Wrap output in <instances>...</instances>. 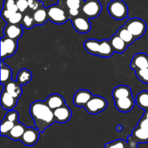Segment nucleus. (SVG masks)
Masks as SVG:
<instances>
[{"mask_svg":"<svg viewBox=\"0 0 148 148\" xmlns=\"http://www.w3.org/2000/svg\"><path fill=\"white\" fill-rule=\"evenodd\" d=\"M30 114L36 129L43 133L47 128L56 122L53 112L45 101L37 100L30 104Z\"/></svg>","mask_w":148,"mask_h":148,"instance_id":"f257e3e1","label":"nucleus"},{"mask_svg":"<svg viewBox=\"0 0 148 148\" xmlns=\"http://www.w3.org/2000/svg\"><path fill=\"white\" fill-rule=\"evenodd\" d=\"M84 48L90 55L101 57H110L114 53L109 40H97L95 39H87L84 42Z\"/></svg>","mask_w":148,"mask_h":148,"instance_id":"f03ea898","label":"nucleus"},{"mask_svg":"<svg viewBox=\"0 0 148 148\" xmlns=\"http://www.w3.org/2000/svg\"><path fill=\"white\" fill-rule=\"evenodd\" d=\"M108 14L115 20H121L129 17V9L123 0H112L108 4Z\"/></svg>","mask_w":148,"mask_h":148,"instance_id":"7ed1b4c3","label":"nucleus"},{"mask_svg":"<svg viewBox=\"0 0 148 148\" xmlns=\"http://www.w3.org/2000/svg\"><path fill=\"white\" fill-rule=\"evenodd\" d=\"M47 12L49 20L54 24H64L69 20L65 10L58 3L49 6L47 8Z\"/></svg>","mask_w":148,"mask_h":148,"instance_id":"20e7f679","label":"nucleus"},{"mask_svg":"<svg viewBox=\"0 0 148 148\" xmlns=\"http://www.w3.org/2000/svg\"><path fill=\"white\" fill-rule=\"evenodd\" d=\"M124 26L136 39L143 37L147 30V24L145 20L138 17L130 19Z\"/></svg>","mask_w":148,"mask_h":148,"instance_id":"39448f33","label":"nucleus"},{"mask_svg":"<svg viewBox=\"0 0 148 148\" xmlns=\"http://www.w3.org/2000/svg\"><path fill=\"white\" fill-rule=\"evenodd\" d=\"M107 105L108 103L104 97L101 96H92L84 107L90 114L96 115L104 111L106 109Z\"/></svg>","mask_w":148,"mask_h":148,"instance_id":"423d86ee","label":"nucleus"},{"mask_svg":"<svg viewBox=\"0 0 148 148\" xmlns=\"http://www.w3.org/2000/svg\"><path fill=\"white\" fill-rule=\"evenodd\" d=\"M81 10L88 19H93L101 14L102 5L98 0H85L81 7Z\"/></svg>","mask_w":148,"mask_h":148,"instance_id":"0eeeda50","label":"nucleus"},{"mask_svg":"<svg viewBox=\"0 0 148 148\" xmlns=\"http://www.w3.org/2000/svg\"><path fill=\"white\" fill-rule=\"evenodd\" d=\"M40 133V131L36 128L27 127L20 141L26 146H33L38 141Z\"/></svg>","mask_w":148,"mask_h":148,"instance_id":"6e6552de","label":"nucleus"},{"mask_svg":"<svg viewBox=\"0 0 148 148\" xmlns=\"http://www.w3.org/2000/svg\"><path fill=\"white\" fill-rule=\"evenodd\" d=\"M73 28L79 33H87L90 30L91 23L89 19L84 16H77L71 20Z\"/></svg>","mask_w":148,"mask_h":148,"instance_id":"1a4fd4ad","label":"nucleus"},{"mask_svg":"<svg viewBox=\"0 0 148 148\" xmlns=\"http://www.w3.org/2000/svg\"><path fill=\"white\" fill-rule=\"evenodd\" d=\"M55 120L59 123H65L69 121L72 115L71 109L66 104L53 110Z\"/></svg>","mask_w":148,"mask_h":148,"instance_id":"9d476101","label":"nucleus"},{"mask_svg":"<svg viewBox=\"0 0 148 148\" xmlns=\"http://www.w3.org/2000/svg\"><path fill=\"white\" fill-rule=\"evenodd\" d=\"M92 94L87 89H79L75 93L73 103L77 107H85L89 100L92 98Z\"/></svg>","mask_w":148,"mask_h":148,"instance_id":"9b49d317","label":"nucleus"},{"mask_svg":"<svg viewBox=\"0 0 148 148\" xmlns=\"http://www.w3.org/2000/svg\"><path fill=\"white\" fill-rule=\"evenodd\" d=\"M130 68L135 71L148 68V55L143 52L136 54L132 59Z\"/></svg>","mask_w":148,"mask_h":148,"instance_id":"f8f14e48","label":"nucleus"},{"mask_svg":"<svg viewBox=\"0 0 148 148\" xmlns=\"http://www.w3.org/2000/svg\"><path fill=\"white\" fill-rule=\"evenodd\" d=\"M23 33V28L22 25L7 24L4 27L3 37L10 38L14 40L18 41Z\"/></svg>","mask_w":148,"mask_h":148,"instance_id":"ddd939ff","label":"nucleus"},{"mask_svg":"<svg viewBox=\"0 0 148 148\" xmlns=\"http://www.w3.org/2000/svg\"><path fill=\"white\" fill-rule=\"evenodd\" d=\"M135 100L132 97H124L114 100L115 107L119 111L122 113H128L131 111L135 104Z\"/></svg>","mask_w":148,"mask_h":148,"instance_id":"4468645a","label":"nucleus"},{"mask_svg":"<svg viewBox=\"0 0 148 148\" xmlns=\"http://www.w3.org/2000/svg\"><path fill=\"white\" fill-rule=\"evenodd\" d=\"M17 100H18L13 97L6 91H2L1 93L0 102H1V105L4 110H8V111L13 110L17 105Z\"/></svg>","mask_w":148,"mask_h":148,"instance_id":"2eb2a0df","label":"nucleus"},{"mask_svg":"<svg viewBox=\"0 0 148 148\" xmlns=\"http://www.w3.org/2000/svg\"><path fill=\"white\" fill-rule=\"evenodd\" d=\"M4 91H7L15 99L19 100L23 93V89H22L21 85L19 84L17 81L11 80L10 82L5 84Z\"/></svg>","mask_w":148,"mask_h":148,"instance_id":"dca6fc26","label":"nucleus"},{"mask_svg":"<svg viewBox=\"0 0 148 148\" xmlns=\"http://www.w3.org/2000/svg\"><path fill=\"white\" fill-rule=\"evenodd\" d=\"M47 105L52 110H55L56 108L62 107V106L64 105L65 100L64 97L62 95L58 94H50L47 98L45 100Z\"/></svg>","mask_w":148,"mask_h":148,"instance_id":"f3484780","label":"nucleus"},{"mask_svg":"<svg viewBox=\"0 0 148 148\" xmlns=\"http://www.w3.org/2000/svg\"><path fill=\"white\" fill-rule=\"evenodd\" d=\"M109 41L114 52L116 53H124L128 47V45L118 36L117 33L111 36V39H109Z\"/></svg>","mask_w":148,"mask_h":148,"instance_id":"a211bd4d","label":"nucleus"},{"mask_svg":"<svg viewBox=\"0 0 148 148\" xmlns=\"http://www.w3.org/2000/svg\"><path fill=\"white\" fill-rule=\"evenodd\" d=\"M112 97L114 100L124 97H132V89L129 86L119 85L113 89Z\"/></svg>","mask_w":148,"mask_h":148,"instance_id":"6ab92c4d","label":"nucleus"},{"mask_svg":"<svg viewBox=\"0 0 148 148\" xmlns=\"http://www.w3.org/2000/svg\"><path fill=\"white\" fill-rule=\"evenodd\" d=\"M26 128L27 127L25 126V125H24L22 123H20L19 121L17 122V123H15L14 127L12 129V130L10 131V133H8L7 136H8L12 140H20L23 133H24L25 131Z\"/></svg>","mask_w":148,"mask_h":148,"instance_id":"aec40b11","label":"nucleus"},{"mask_svg":"<svg viewBox=\"0 0 148 148\" xmlns=\"http://www.w3.org/2000/svg\"><path fill=\"white\" fill-rule=\"evenodd\" d=\"M33 17L34 19L35 24L37 26H42L45 24L49 20L47 8H45L43 6H42L38 10L34 11V12L33 13Z\"/></svg>","mask_w":148,"mask_h":148,"instance_id":"412c9836","label":"nucleus"},{"mask_svg":"<svg viewBox=\"0 0 148 148\" xmlns=\"http://www.w3.org/2000/svg\"><path fill=\"white\" fill-rule=\"evenodd\" d=\"M1 43L4 44V47L7 50L8 57L15 54L17 47H18V43H17V40H14V39L7 37H1Z\"/></svg>","mask_w":148,"mask_h":148,"instance_id":"4be33fe9","label":"nucleus"},{"mask_svg":"<svg viewBox=\"0 0 148 148\" xmlns=\"http://www.w3.org/2000/svg\"><path fill=\"white\" fill-rule=\"evenodd\" d=\"M131 136L137 143L138 142H143V143L148 142V131L141 129L138 126L133 130Z\"/></svg>","mask_w":148,"mask_h":148,"instance_id":"5701e85b","label":"nucleus"},{"mask_svg":"<svg viewBox=\"0 0 148 148\" xmlns=\"http://www.w3.org/2000/svg\"><path fill=\"white\" fill-rule=\"evenodd\" d=\"M32 77H33L32 73L29 70L23 68V69L20 70L17 73L16 81L21 86L25 85L31 81Z\"/></svg>","mask_w":148,"mask_h":148,"instance_id":"b1692460","label":"nucleus"},{"mask_svg":"<svg viewBox=\"0 0 148 148\" xmlns=\"http://www.w3.org/2000/svg\"><path fill=\"white\" fill-rule=\"evenodd\" d=\"M135 102L145 111L148 110V91L145 90L139 92L135 98Z\"/></svg>","mask_w":148,"mask_h":148,"instance_id":"393cba45","label":"nucleus"},{"mask_svg":"<svg viewBox=\"0 0 148 148\" xmlns=\"http://www.w3.org/2000/svg\"><path fill=\"white\" fill-rule=\"evenodd\" d=\"M116 33L118 34V36H119V37L121 38L127 45H128V46L132 44L136 40V39L134 37V36L127 30V28L124 26H123L122 27L120 28Z\"/></svg>","mask_w":148,"mask_h":148,"instance_id":"a878e982","label":"nucleus"},{"mask_svg":"<svg viewBox=\"0 0 148 148\" xmlns=\"http://www.w3.org/2000/svg\"><path fill=\"white\" fill-rule=\"evenodd\" d=\"M12 71L9 66L4 65V62H1V84H6L12 80Z\"/></svg>","mask_w":148,"mask_h":148,"instance_id":"bb28decb","label":"nucleus"},{"mask_svg":"<svg viewBox=\"0 0 148 148\" xmlns=\"http://www.w3.org/2000/svg\"><path fill=\"white\" fill-rule=\"evenodd\" d=\"M15 123L10 121L6 119H3L1 121V126H0V133L1 136H7L10 133V131L14 127Z\"/></svg>","mask_w":148,"mask_h":148,"instance_id":"cd10ccee","label":"nucleus"},{"mask_svg":"<svg viewBox=\"0 0 148 148\" xmlns=\"http://www.w3.org/2000/svg\"><path fill=\"white\" fill-rule=\"evenodd\" d=\"M21 25L23 27L27 29H31L35 26V21L33 19V15L26 14L23 16V20H22Z\"/></svg>","mask_w":148,"mask_h":148,"instance_id":"c85d7f7f","label":"nucleus"},{"mask_svg":"<svg viewBox=\"0 0 148 148\" xmlns=\"http://www.w3.org/2000/svg\"><path fill=\"white\" fill-rule=\"evenodd\" d=\"M2 9L9 10L12 13L19 12L17 6L16 4V0H4Z\"/></svg>","mask_w":148,"mask_h":148,"instance_id":"c756f323","label":"nucleus"},{"mask_svg":"<svg viewBox=\"0 0 148 148\" xmlns=\"http://www.w3.org/2000/svg\"><path fill=\"white\" fill-rule=\"evenodd\" d=\"M23 13L20 12L14 13L11 17L7 20V24H13V25H21L22 20H23Z\"/></svg>","mask_w":148,"mask_h":148,"instance_id":"7c9ffc66","label":"nucleus"},{"mask_svg":"<svg viewBox=\"0 0 148 148\" xmlns=\"http://www.w3.org/2000/svg\"><path fill=\"white\" fill-rule=\"evenodd\" d=\"M136 75L141 82L148 84V68L136 71Z\"/></svg>","mask_w":148,"mask_h":148,"instance_id":"2f4dec72","label":"nucleus"},{"mask_svg":"<svg viewBox=\"0 0 148 148\" xmlns=\"http://www.w3.org/2000/svg\"><path fill=\"white\" fill-rule=\"evenodd\" d=\"M84 0H66L65 4L68 9H81Z\"/></svg>","mask_w":148,"mask_h":148,"instance_id":"473e14b6","label":"nucleus"},{"mask_svg":"<svg viewBox=\"0 0 148 148\" xmlns=\"http://www.w3.org/2000/svg\"><path fill=\"white\" fill-rule=\"evenodd\" d=\"M126 142L123 139H117V140L113 141V142L107 143L106 145L105 148H125Z\"/></svg>","mask_w":148,"mask_h":148,"instance_id":"72a5a7b5","label":"nucleus"},{"mask_svg":"<svg viewBox=\"0 0 148 148\" xmlns=\"http://www.w3.org/2000/svg\"><path fill=\"white\" fill-rule=\"evenodd\" d=\"M4 119L10 120V121L14 122V123H17V122H18L19 120V113L14 110H9V111L6 113Z\"/></svg>","mask_w":148,"mask_h":148,"instance_id":"f704fd0d","label":"nucleus"},{"mask_svg":"<svg viewBox=\"0 0 148 148\" xmlns=\"http://www.w3.org/2000/svg\"><path fill=\"white\" fill-rule=\"evenodd\" d=\"M16 4L17 6L19 12L23 13L29 8L27 0H16Z\"/></svg>","mask_w":148,"mask_h":148,"instance_id":"c9c22d12","label":"nucleus"},{"mask_svg":"<svg viewBox=\"0 0 148 148\" xmlns=\"http://www.w3.org/2000/svg\"><path fill=\"white\" fill-rule=\"evenodd\" d=\"M27 1H28L29 9L33 11H36L43 6V3L39 0H27Z\"/></svg>","mask_w":148,"mask_h":148,"instance_id":"e433bc0d","label":"nucleus"},{"mask_svg":"<svg viewBox=\"0 0 148 148\" xmlns=\"http://www.w3.org/2000/svg\"><path fill=\"white\" fill-rule=\"evenodd\" d=\"M137 126L141 128V129H145V130L148 131V120L143 116V118H141V119L139 120Z\"/></svg>","mask_w":148,"mask_h":148,"instance_id":"4c0bfd02","label":"nucleus"},{"mask_svg":"<svg viewBox=\"0 0 148 148\" xmlns=\"http://www.w3.org/2000/svg\"><path fill=\"white\" fill-rule=\"evenodd\" d=\"M69 15L73 17H76L79 16V9H69L68 10Z\"/></svg>","mask_w":148,"mask_h":148,"instance_id":"58836bf2","label":"nucleus"},{"mask_svg":"<svg viewBox=\"0 0 148 148\" xmlns=\"http://www.w3.org/2000/svg\"><path fill=\"white\" fill-rule=\"evenodd\" d=\"M143 117H145L148 120V110H146V111L145 112L144 115H143Z\"/></svg>","mask_w":148,"mask_h":148,"instance_id":"ea45409f","label":"nucleus"},{"mask_svg":"<svg viewBox=\"0 0 148 148\" xmlns=\"http://www.w3.org/2000/svg\"><path fill=\"white\" fill-rule=\"evenodd\" d=\"M122 129H123V127H122V126H121V125H119V126L116 127V129L118 131L122 130Z\"/></svg>","mask_w":148,"mask_h":148,"instance_id":"a19ab883","label":"nucleus"}]
</instances>
